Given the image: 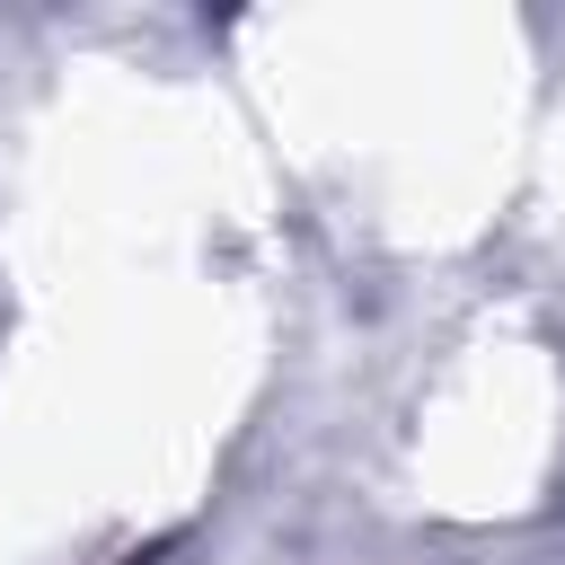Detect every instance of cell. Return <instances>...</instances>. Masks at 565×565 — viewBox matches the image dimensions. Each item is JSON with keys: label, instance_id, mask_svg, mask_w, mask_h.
<instances>
[]
</instances>
